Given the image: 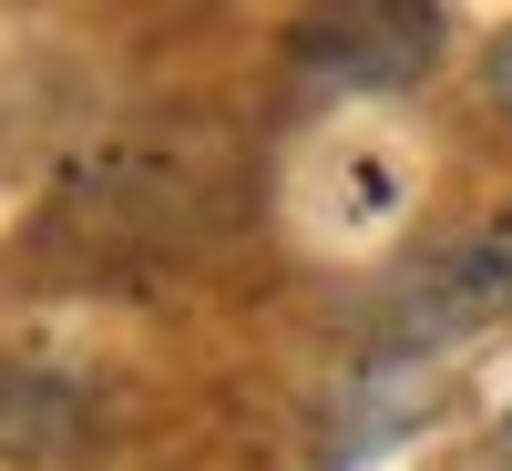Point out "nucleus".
<instances>
[{
	"label": "nucleus",
	"instance_id": "obj_1",
	"mask_svg": "<svg viewBox=\"0 0 512 471\" xmlns=\"http://www.w3.org/2000/svg\"><path fill=\"white\" fill-rule=\"evenodd\" d=\"M236 205V154L205 123H154V134H113L52 185L41 246L82 256V267H134V256H185L226 226Z\"/></svg>",
	"mask_w": 512,
	"mask_h": 471
},
{
	"label": "nucleus",
	"instance_id": "obj_2",
	"mask_svg": "<svg viewBox=\"0 0 512 471\" xmlns=\"http://www.w3.org/2000/svg\"><path fill=\"white\" fill-rule=\"evenodd\" d=\"M502 318H512V205L420 246L379 297H359V359H451L461 338Z\"/></svg>",
	"mask_w": 512,
	"mask_h": 471
},
{
	"label": "nucleus",
	"instance_id": "obj_3",
	"mask_svg": "<svg viewBox=\"0 0 512 471\" xmlns=\"http://www.w3.org/2000/svg\"><path fill=\"white\" fill-rule=\"evenodd\" d=\"M441 0H318L287 31L297 82L318 93H410L420 72L441 62Z\"/></svg>",
	"mask_w": 512,
	"mask_h": 471
},
{
	"label": "nucleus",
	"instance_id": "obj_4",
	"mask_svg": "<svg viewBox=\"0 0 512 471\" xmlns=\"http://www.w3.org/2000/svg\"><path fill=\"white\" fill-rule=\"evenodd\" d=\"M82 390L62 379H0V451H82Z\"/></svg>",
	"mask_w": 512,
	"mask_h": 471
},
{
	"label": "nucleus",
	"instance_id": "obj_5",
	"mask_svg": "<svg viewBox=\"0 0 512 471\" xmlns=\"http://www.w3.org/2000/svg\"><path fill=\"white\" fill-rule=\"evenodd\" d=\"M482 93H492V113L512 123V31L492 41V62H482Z\"/></svg>",
	"mask_w": 512,
	"mask_h": 471
},
{
	"label": "nucleus",
	"instance_id": "obj_6",
	"mask_svg": "<svg viewBox=\"0 0 512 471\" xmlns=\"http://www.w3.org/2000/svg\"><path fill=\"white\" fill-rule=\"evenodd\" d=\"M502 451H512V420H502Z\"/></svg>",
	"mask_w": 512,
	"mask_h": 471
}]
</instances>
